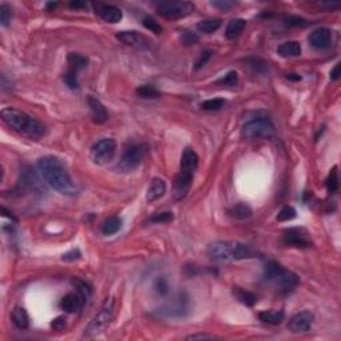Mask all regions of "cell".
<instances>
[{
    "label": "cell",
    "instance_id": "obj_1",
    "mask_svg": "<svg viewBox=\"0 0 341 341\" xmlns=\"http://www.w3.org/2000/svg\"><path fill=\"white\" fill-rule=\"evenodd\" d=\"M38 170L43 179L59 194L67 195V196L76 195L77 188L72 183L71 176L59 159L53 156L42 157L38 161Z\"/></svg>",
    "mask_w": 341,
    "mask_h": 341
},
{
    "label": "cell",
    "instance_id": "obj_2",
    "mask_svg": "<svg viewBox=\"0 0 341 341\" xmlns=\"http://www.w3.org/2000/svg\"><path fill=\"white\" fill-rule=\"evenodd\" d=\"M1 119L14 131L24 133L29 138L39 139L44 136V133H46V127L40 122L29 118L28 115L23 112V111H20V109L12 108V107L3 108Z\"/></svg>",
    "mask_w": 341,
    "mask_h": 341
},
{
    "label": "cell",
    "instance_id": "obj_3",
    "mask_svg": "<svg viewBox=\"0 0 341 341\" xmlns=\"http://www.w3.org/2000/svg\"><path fill=\"white\" fill-rule=\"evenodd\" d=\"M264 280L273 283L279 288L280 292L283 293H289L291 291H293L300 283L297 275H294L293 272L284 269L276 261H268L264 267Z\"/></svg>",
    "mask_w": 341,
    "mask_h": 341
},
{
    "label": "cell",
    "instance_id": "obj_4",
    "mask_svg": "<svg viewBox=\"0 0 341 341\" xmlns=\"http://www.w3.org/2000/svg\"><path fill=\"white\" fill-rule=\"evenodd\" d=\"M157 14L167 19L176 20L188 16L195 11V4L184 0H167L155 3Z\"/></svg>",
    "mask_w": 341,
    "mask_h": 341
},
{
    "label": "cell",
    "instance_id": "obj_5",
    "mask_svg": "<svg viewBox=\"0 0 341 341\" xmlns=\"http://www.w3.org/2000/svg\"><path fill=\"white\" fill-rule=\"evenodd\" d=\"M115 298L108 297L103 304V307L100 308L99 313L95 317L92 318V321L85 328V335L87 336H97L99 333L104 331L108 327L111 320L114 318L115 313Z\"/></svg>",
    "mask_w": 341,
    "mask_h": 341
},
{
    "label": "cell",
    "instance_id": "obj_6",
    "mask_svg": "<svg viewBox=\"0 0 341 341\" xmlns=\"http://www.w3.org/2000/svg\"><path fill=\"white\" fill-rule=\"evenodd\" d=\"M147 144H132L124 151L122 160L119 163V168L124 172L136 170L142 164L143 159L147 155Z\"/></svg>",
    "mask_w": 341,
    "mask_h": 341
},
{
    "label": "cell",
    "instance_id": "obj_7",
    "mask_svg": "<svg viewBox=\"0 0 341 341\" xmlns=\"http://www.w3.org/2000/svg\"><path fill=\"white\" fill-rule=\"evenodd\" d=\"M116 152V142L114 139H101L94 144L91 149V159L97 166H105L112 160Z\"/></svg>",
    "mask_w": 341,
    "mask_h": 341
},
{
    "label": "cell",
    "instance_id": "obj_8",
    "mask_svg": "<svg viewBox=\"0 0 341 341\" xmlns=\"http://www.w3.org/2000/svg\"><path fill=\"white\" fill-rule=\"evenodd\" d=\"M273 133V124L268 119H256L243 127V135L246 139H259L270 136Z\"/></svg>",
    "mask_w": 341,
    "mask_h": 341
},
{
    "label": "cell",
    "instance_id": "obj_9",
    "mask_svg": "<svg viewBox=\"0 0 341 341\" xmlns=\"http://www.w3.org/2000/svg\"><path fill=\"white\" fill-rule=\"evenodd\" d=\"M208 257L213 261L235 260V242H215L208 246Z\"/></svg>",
    "mask_w": 341,
    "mask_h": 341
},
{
    "label": "cell",
    "instance_id": "obj_10",
    "mask_svg": "<svg viewBox=\"0 0 341 341\" xmlns=\"http://www.w3.org/2000/svg\"><path fill=\"white\" fill-rule=\"evenodd\" d=\"M116 38L125 46L135 48V49H148L151 47V40L144 36L143 33L136 32V31H122L116 35Z\"/></svg>",
    "mask_w": 341,
    "mask_h": 341
},
{
    "label": "cell",
    "instance_id": "obj_11",
    "mask_svg": "<svg viewBox=\"0 0 341 341\" xmlns=\"http://www.w3.org/2000/svg\"><path fill=\"white\" fill-rule=\"evenodd\" d=\"M284 243L288 245L297 246V248H309L312 242L309 235L303 228H289L284 232Z\"/></svg>",
    "mask_w": 341,
    "mask_h": 341
},
{
    "label": "cell",
    "instance_id": "obj_12",
    "mask_svg": "<svg viewBox=\"0 0 341 341\" xmlns=\"http://www.w3.org/2000/svg\"><path fill=\"white\" fill-rule=\"evenodd\" d=\"M313 313L309 311H303V312L296 313L294 316L291 317L288 322L289 331H292L293 333H301V332H307L311 329L313 324Z\"/></svg>",
    "mask_w": 341,
    "mask_h": 341
},
{
    "label": "cell",
    "instance_id": "obj_13",
    "mask_svg": "<svg viewBox=\"0 0 341 341\" xmlns=\"http://www.w3.org/2000/svg\"><path fill=\"white\" fill-rule=\"evenodd\" d=\"M96 10V14L99 15L101 19L107 23H119L123 18V12L120 8L111 4H101V3H95L94 4Z\"/></svg>",
    "mask_w": 341,
    "mask_h": 341
},
{
    "label": "cell",
    "instance_id": "obj_14",
    "mask_svg": "<svg viewBox=\"0 0 341 341\" xmlns=\"http://www.w3.org/2000/svg\"><path fill=\"white\" fill-rule=\"evenodd\" d=\"M192 180H194V175L188 173V172H183L180 170L179 175L176 176L175 179V197L177 200L184 199L187 194L190 192L191 185H192Z\"/></svg>",
    "mask_w": 341,
    "mask_h": 341
},
{
    "label": "cell",
    "instance_id": "obj_15",
    "mask_svg": "<svg viewBox=\"0 0 341 341\" xmlns=\"http://www.w3.org/2000/svg\"><path fill=\"white\" fill-rule=\"evenodd\" d=\"M309 43L313 48L316 49H325L331 46L332 43V32L328 28H317L315 29L309 35Z\"/></svg>",
    "mask_w": 341,
    "mask_h": 341
},
{
    "label": "cell",
    "instance_id": "obj_16",
    "mask_svg": "<svg viewBox=\"0 0 341 341\" xmlns=\"http://www.w3.org/2000/svg\"><path fill=\"white\" fill-rule=\"evenodd\" d=\"M187 311H188V300L187 297L180 296L179 300L173 304H170L164 308L159 309V313L164 315L167 317H183Z\"/></svg>",
    "mask_w": 341,
    "mask_h": 341
},
{
    "label": "cell",
    "instance_id": "obj_17",
    "mask_svg": "<svg viewBox=\"0 0 341 341\" xmlns=\"http://www.w3.org/2000/svg\"><path fill=\"white\" fill-rule=\"evenodd\" d=\"M197 166H199V156H197V153L192 148H185L183 155H181L180 170L188 172V173L194 175Z\"/></svg>",
    "mask_w": 341,
    "mask_h": 341
},
{
    "label": "cell",
    "instance_id": "obj_18",
    "mask_svg": "<svg viewBox=\"0 0 341 341\" xmlns=\"http://www.w3.org/2000/svg\"><path fill=\"white\" fill-rule=\"evenodd\" d=\"M88 105H90L91 114H92V120L96 124H103L108 120V112L99 99H96L94 96L88 97Z\"/></svg>",
    "mask_w": 341,
    "mask_h": 341
},
{
    "label": "cell",
    "instance_id": "obj_19",
    "mask_svg": "<svg viewBox=\"0 0 341 341\" xmlns=\"http://www.w3.org/2000/svg\"><path fill=\"white\" fill-rule=\"evenodd\" d=\"M167 192V184L166 181L160 179V177H155L152 179L151 184L148 187L147 191V200L148 203H153L156 200L161 199Z\"/></svg>",
    "mask_w": 341,
    "mask_h": 341
},
{
    "label": "cell",
    "instance_id": "obj_20",
    "mask_svg": "<svg viewBox=\"0 0 341 341\" xmlns=\"http://www.w3.org/2000/svg\"><path fill=\"white\" fill-rule=\"evenodd\" d=\"M84 305V301L79 293H68L60 300V308L64 309L66 312L73 313L79 311Z\"/></svg>",
    "mask_w": 341,
    "mask_h": 341
},
{
    "label": "cell",
    "instance_id": "obj_21",
    "mask_svg": "<svg viewBox=\"0 0 341 341\" xmlns=\"http://www.w3.org/2000/svg\"><path fill=\"white\" fill-rule=\"evenodd\" d=\"M277 53L283 57H292L298 56L301 53V46L298 42H285L283 44H280L277 48Z\"/></svg>",
    "mask_w": 341,
    "mask_h": 341
},
{
    "label": "cell",
    "instance_id": "obj_22",
    "mask_svg": "<svg viewBox=\"0 0 341 341\" xmlns=\"http://www.w3.org/2000/svg\"><path fill=\"white\" fill-rule=\"evenodd\" d=\"M232 293L240 303L246 305V307H253V305L257 303V296H256L255 293H252L249 291L240 288V287H233Z\"/></svg>",
    "mask_w": 341,
    "mask_h": 341
},
{
    "label": "cell",
    "instance_id": "obj_23",
    "mask_svg": "<svg viewBox=\"0 0 341 341\" xmlns=\"http://www.w3.org/2000/svg\"><path fill=\"white\" fill-rule=\"evenodd\" d=\"M228 215L231 218L236 219V220H245V219L251 218L252 209L249 205H246L244 203H239L232 205L231 208L228 209Z\"/></svg>",
    "mask_w": 341,
    "mask_h": 341
},
{
    "label": "cell",
    "instance_id": "obj_24",
    "mask_svg": "<svg viewBox=\"0 0 341 341\" xmlns=\"http://www.w3.org/2000/svg\"><path fill=\"white\" fill-rule=\"evenodd\" d=\"M245 24L244 19H232L228 23L227 29H225V36L231 40L239 38L245 28Z\"/></svg>",
    "mask_w": 341,
    "mask_h": 341
},
{
    "label": "cell",
    "instance_id": "obj_25",
    "mask_svg": "<svg viewBox=\"0 0 341 341\" xmlns=\"http://www.w3.org/2000/svg\"><path fill=\"white\" fill-rule=\"evenodd\" d=\"M261 321L270 324V325H279L284 320V312L283 311H264L259 313Z\"/></svg>",
    "mask_w": 341,
    "mask_h": 341
},
{
    "label": "cell",
    "instance_id": "obj_26",
    "mask_svg": "<svg viewBox=\"0 0 341 341\" xmlns=\"http://www.w3.org/2000/svg\"><path fill=\"white\" fill-rule=\"evenodd\" d=\"M122 225H123L122 219L118 218V216H111V218L107 219L104 223H103L101 232L104 233V235H107V236H111V235H114V233H116L118 231H120Z\"/></svg>",
    "mask_w": 341,
    "mask_h": 341
},
{
    "label": "cell",
    "instance_id": "obj_27",
    "mask_svg": "<svg viewBox=\"0 0 341 341\" xmlns=\"http://www.w3.org/2000/svg\"><path fill=\"white\" fill-rule=\"evenodd\" d=\"M12 321H14V324L16 325V327L19 328V329H25V328L28 327V322H29V318H28V313H27V311L24 308H20V307H16V308L12 311Z\"/></svg>",
    "mask_w": 341,
    "mask_h": 341
},
{
    "label": "cell",
    "instance_id": "obj_28",
    "mask_svg": "<svg viewBox=\"0 0 341 341\" xmlns=\"http://www.w3.org/2000/svg\"><path fill=\"white\" fill-rule=\"evenodd\" d=\"M67 59H68L70 68H71V70H75L76 72L84 70L85 67H87V64H88V59L85 56H83V55H80V53L71 52L68 55Z\"/></svg>",
    "mask_w": 341,
    "mask_h": 341
},
{
    "label": "cell",
    "instance_id": "obj_29",
    "mask_svg": "<svg viewBox=\"0 0 341 341\" xmlns=\"http://www.w3.org/2000/svg\"><path fill=\"white\" fill-rule=\"evenodd\" d=\"M220 25H221L220 19H207L197 23V29L203 33H213L220 28Z\"/></svg>",
    "mask_w": 341,
    "mask_h": 341
},
{
    "label": "cell",
    "instance_id": "obj_30",
    "mask_svg": "<svg viewBox=\"0 0 341 341\" xmlns=\"http://www.w3.org/2000/svg\"><path fill=\"white\" fill-rule=\"evenodd\" d=\"M72 283H73V285L76 287V289H77V293L80 294L84 303L87 301V300H90L91 294H92V288H91V285L88 284V283H85V281L79 279H73L72 280Z\"/></svg>",
    "mask_w": 341,
    "mask_h": 341
},
{
    "label": "cell",
    "instance_id": "obj_31",
    "mask_svg": "<svg viewBox=\"0 0 341 341\" xmlns=\"http://www.w3.org/2000/svg\"><path fill=\"white\" fill-rule=\"evenodd\" d=\"M136 94H138L140 97H143V99H156V97L160 96V92H159L153 85L149 84L139 87L138 90H136Z\"/></svg>",
    "mask_w": 341,
    "mask_h": 341
},
{
    "label": "cell",
    "instance_id": "obj_32",
    "mask_svg": "<svg viewBox=\"0 0 341 341\" xmlns=\"http://www.w3.org/2000/svg\"><path fill=\"white\" fill-rule=\"evenodd\" d=\"M246 66L252 68L257 73H264L266 71H268L267 63L264 60L259 59V57H249V59H246Z\"/></svg>",
    "mask_w": 341,
    "mask_h": 341
},
{
    "label": "cell",
    "instance_id": "obj_33",
    "mask_svg": "<svg viewBox=\"0 0 341 341\" xmlns=\"http://www.w3.org/2000/svg\"><path fill=\"white\" fill-rule=\"evenodd\" d=\"M77 73H79V72H76L75 70H71V68H70V70L64 73V76H63V81H64L71 90H77V88H79Z\"/></svg>",
    "mask_w": 341,
    "mask_h": 341
},
{
    "label": "cell",
    "instance_id": "obj_34",
    "mask_svg": "<svg viewBox=\"0 0 341 341\" xmlns=\"http://www.w3.org/2000/svg\"><path fill=\"white\" fill-rule=\"evenodd\" d=\"M225 100L220 99V97H216V99H209L205 100L201 103V108L205 109V111H218V109H221L225 105Z\"/></svg>",
    "mask_w": 341,
    "mask_h": 341
},
{
    "label": "cell",
    "instance_id": "obj_35",
    "mask_svg": "<svg viewBox=\"0 0 341 341\" xmlns=\"http://www.w3.org/2000/svg\"><path fill=\"white\" fill-rule=\"evenodd\" d=\"M327 188L329 194H335L339 190V176H337V168L335 167L331 170V173L327 179Z\"/></svg>",
    "mask_w": 341,
    "mask_h": 341
},
{
    "label": "cell",
    "instance_id": "obj_36",
    "mask_svg": "<svg viewBox=\"0 0 341 341\" xmlns=\"http://www.w3.org/2000/svg\"><path fill=\"white\" fill-rule=\"evenodd\" d=\"M237 81H239V75H237V72L231 71V72H228L227 75L224 76V77L219 79V80L216 81V84L229 85V87H233V85L237 84Z\"/></svg>",
    "mask_w": 341,
    "mask_h": 341
},
{
    "label": "cell",
    "instance_id": "obj_37",
    "mask_svg": "<svg viewBox=\"0 0 341 341\" xmlns=\"http://www.w3.org/2000/svg\"><path fill=\"white\" fill-rule=\"evenodd\" d=\"M12 19V10L7 4L0 5V24L3 27H7Z\"/></svg>",
    "mask_w": 341,
    "mask_h": 341
},
{
    "label": "cell",
    "instance_id": "obj_38",
    "mask_svg": "<svg viewBox=\"0 0 341 341\" xmlns=\"http://www.w3.org/2000/svg\"><path fill=\"white\" fill-rule=\"evenodd\" d=\"M294 218H296V209L293 207H291V205L284 207V208L280 211L279 215H277V220L279 221H289V220H292Z\"/></svg>",
    "mask_w": 341,
    "mask_h": 341
},
{
    "label": "cell",
    "instance_id": "obj_39",
    "mask_svg": "<svg viewBox=\"0 0 341 341\" xmlns=\"http://www.w3.org/2000/svg\"><path fill=\"white\" fill-rule=\"evenodd\" d=\"M197 42H199V35L194 32V31H188L187 29V31L181 33V43L184 46H192V44H196Z\"/></svg>",
    "mask_w": 341,
    "mask_h": 341
},
{
    "label": "cell",
    "instance_id": "obj_40",
    "mask_svg": "<svg viewBox=\"0 0 341 341\" xmlns=\"http://www.w3.org/2000/svg\"><path fill=\"white\" fill-rule=\"evenodd\" d=\"M172 220H173V215H172V212L157 213V215H155V216H152V218L149 219V221H151V223H156V224L170 223V221H172Z\"/></svg>",
    "mask_w": 341,
    "mask_h": 341
},
{
    "label": "cell",
    "instance_id": "obj_41",
    "mask_svg": "<svg viewBox=\"0 0 341 341\" xmlns=\"http://www.w3.org/2000/svg\"><path fill=\"white\" fill-rule=\"evenodd\" d=\"M143 24H144L146 28L152 31V32H155L156 35L163 32V27H161L157 22H155V20L152 19V18H144V19H143Z\"/></svg>",
    "mask_w": 341,
    "mask_h": 341
},
{
    "label": "cell",
    "instance_id": "obj_42",
    "mask_svg": "<svg viewBox=\"0 0 341 341\" xmlns=\"http://www.w3.org/2000/svg\"><path fill=\"white\" fill-rule=\"evenodd\" d=\"M211 4L220 11H228L231 10L232 7H235L236 3L231 1V0H215V1H211Z\"/></svg>",
    "mask_w": 341,
    "mask_h": 341
},
{
    "label": "cell",
    "instance_id": "obj_43",
    "mask_svg": "<svg viewBox=\"0 0 341 341\" xmlns=\"http://www.w3.org/2000/svg\"><path fill=\"white\" fill-rule=\"evenodd\" d=\"M211 56H212V51H209V49H205V51H203V52L200 53L199 59H197V60H196V63H195V70H200L201 67L205 66V64L209 62Z\"/></svg>",
    "mask_w": 341,
    "mask_h": 341
},
{
    "label": "cell",
    "instance_id": "obj_44",
    "mask_svg": "<svg viewBox=\"0 0 341 341\" xmlns=\"http://www.w3.org/2000/svg\"><path fill=\"white\" fill-rule=\"evenodd\" d=\"M285 23H287V25H289V27H303V25H305L307 24V22L303 19V18H298V16H288L287 19H285Z\"/></svg>",
    "mask_w": 341,
    "mask_h": 341
},
{
    "label": "cell",
    "instance_id": "obj_45",
    "mask_svg": "<svg viewBox=\"0 0 341 341\" xmlns=\"http://www.w3.org/2000/svg\"><path fill=\"white\" fill-rule=\"evenodd\" d=\"M80 257H81V253L79 249H72V251L68 252V253H64L62 259L64 261H75V260H79Z\"/></svg>",
    "mask_w": 341,
    "mask_h": 341
},
{
    "label": "cell",
    "instance_id": "obj_46",
    "mask_svg": "<svg viewBox=\"0 0 341 341\" xmlns=\"http://www.w3.org/2000/svg\"><path fill=\"white\" fill-rule=\"evenodd\" d=\"M66 325H67L66 317H63V316L55 318V320L51 322V327H52L55 331H62V329H64V328H66Z\"/></svg>",
    "mask_w": 341,
    "mask_h": 341
},
{
    "label": "cell",
    "instance_id": "obj_47",
    "mask_svg": "<svg viewBox=\"0 0 341 341\" xmlns=\"http://www.w3.org/2000/svg\"><path fill=\"white\" fill-rule=\"evenodd\" d=\"M156 289L157 292L160 294H167L168 293V284H167V281L164 279H159L156 281Z\"/></svg>",
    "mask_w": 341,
    "mask_h": 341
},
{
    "label": "cell",
    "instance_id": "obj_48",
    "mask_svg": "<svg viewBox=\"0 0 341 341\" xmlns=\"http://www.w3.org/2000/svg\"><path fill=\"white\" fill-rule=\"evenodd\" d=\"M213 339H216L215 336H212V335H205V333H197V335H191V336L187 337V340H213Z\"/></svg>",
    "mask_w": 341,
    "mask_h": 341
},
{
    "label": "cell",
    "instance_id": "obj_49",
    "mask_svg": "<svg viewBox=\"0 0 341 341\" xmlns=\"http://www.w3.org/2000/svg\"><path fill=\"white\" fill-rule=\"evenodd\" d=\"M331 77L333 80H337L340 77V64H336V67L331 71Z\"/></svg>",
    "mask_w": 341,
    "mask_h": 341
},
{
    "label": "cell",
    "instance_id": "obj_50",
    "mask_svg": "<svg viewBox=\"0 0 341 341\" xmlns=\"http://www.w3.org/2000/svg\"><path fill=\"white\" fill-rule=\"evenodd\" d=\"M70 7L71 8H83V7H85V4L84 3H80V1H72L71 4H70Z\"/></svg>",
    "mask_w": 341,
    "mask_h": 341
},
{
    "label": "cell",
    "instance_id": "obj_51",
    "mask_svg": "<svg viewBox=\"0 0 341 341\" xmlns=\"http://www.w3.org/2000/svg\"><path fill=\"white\" fill-rule=\"evenodd\" d=\"M287 79H289V80L298 81V80H301V76L296 75V73H288V75H287Z\"/></svg>",
    "mask_w": 341,
    "mask_h": 341
},
{
    "label": "cell",
    "instance_id": "obj_52",
    "mask_svg": "<svg viewBox=\"0 0 341 341\" xmlns=\"http://www.w3.org/2000/svg\"><path fill=\"white\" fill-rule=\"evenodd\" d=\"M56 7H57V3H52V1H51V3H47V10L48 11L55 10Z\"/></svg>",
    "mask_w": 341,
    "mask_h": 341
}]
</instances>
